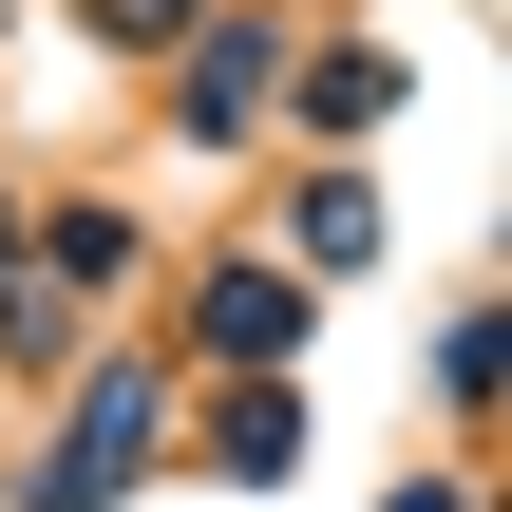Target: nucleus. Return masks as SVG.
<instances>
[{"label": "nucleus", "mask_w": 512, "mask_h": 512, "mask_svg": "<svg viewBox=\"0 0 512 512\" xmlns=\"http://www.w3.org/2000/svg\"><path fill=\"white\" fill-rule=\"evenodd\" d=\"M133 437H152V380L114 361V380H95V418L57 437V512H114V475H133Z\"/></svg>", "instance_id": "nucleus-1"}, {"label": "nucleus", "mask_w": 512, "mask_h": 512, "mask_svg": "<svg viewBox=\"0 0 512 512\" xmlns=\"http://www.w3.org/2000/svg\"><path fill=\"white\" fill-rule=\"evenodd\" d=\"M285 323H304V304H285V285H266V266H228V285H209V342H247V361H266V342H285Z\"/></svg>", "instance_id": "nucleus-2"}, {"label": "nucleus", "mask_w": 512, "mask_h": 512, "mask_svg": "<svg viewBox=\"0 0 512 512\" xmlns=\"http://www.w3.org/2000/svg\"><path fill=\"white\" fill-rule=\"evenodd\" d=\"M114 19H171V0H114Z\"/></svg>", "instance_id": "nucleus-3"}]
</instances>
